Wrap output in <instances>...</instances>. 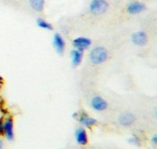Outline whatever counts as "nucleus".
Returning <instances> with one entry per match:
<instances>
[{
  "instance_id": "f257e3e1",
  "label": "nucleus",
  "mask_w": 157,
  "mask_h": 149,
  "mask_svg": "<svg viewBox=\"0 0 157 149\" xmlns=\"http://www.w3.org/2000/svg\"><path fill=\"white\" fill-rule=\"evenodd\" d=\"M108 58V52L104 46L94 47L90 53V59L93 64H101Z\"/></svg>"
},
{
  "instance_id": "f03ea898",
  "label": "nucleus",
  "mask_w": 157,
  "mask_h": 149,
  "mask_svg": "<svg viewBox=\"0 0 157 149\" xmlns=\"http://www.w3.org/2000/svg\"><path fill=\"white\" fill-rule=\"evenodd\" d=\"M108 7L106 0H91L89 9L93 15H102L108 10Z\"/></svg>"
},
{
  "instance_id": "7ed1b4c3",
  "label": "nucleus",
  "mask_w": 157,
  "mask_h": 149,
  "mask_svg": "<svg viewBox=\"0 0 157 149\" xmlns=\"http://www.w3.org/2000/svg\"><path fill=\"white\" fill-rule=\"evenodd\" d=\"M74 117H75V118L77 117L78 121L80 122V124H82V125H83L84 127H93L94 125H96V123H97L96 119H94V118L89 116L87 113L84 112V111L80 112L79 114H78V113H75Z\"/></svg>"
},
{
  "instance_id": "20e7f679",
  "label": "nucleus",
  "mask_w": 157,
  "mask_h": 149,
  "mask_svg": "<svg viewBox=\"0 0 157 149\" xmlns=\"http://www.w3.org/2000/svg\"><path fill=\"white\" fill-rule=\"evenodd\" d=\"M90 106L93 110L97 111H103L107 109L108 107V104L106 102L105 99H104L103 97L101 96H94L91 101H90Z\"/></svg>"
},
{
  "instance_id": "39448f33",
  "label": "nucleus",
  "mask_w": 157,
  "mask_h": 149,
  "mask_svg": "<svg viewBox=\"0 0 157 149\" xmlns=\"http://www.w3.org/2000/svg\"><path fill=\"white\" fill-rule=\"evenodd\" d=\"M90 44H91L90 39L86 37H78L73 41V46L75 47V49H78L82 52H84V50L90 47Z\"/></svg>"
},
{
  "instance_id": "423d86ee",
  "label": "nucleus",
  "mask_w": 157,
  "mask_h": 149,
  "mask_svg": "<svg viewBox=\"0 0 157 149\" xmlns=\"http://www.w3.org/2000/svg\"><path fill=\"white\" fill-rule=\"evenodd\" d=\"M132 41L137 46H144L148 42V36L144 31H136L132 35Z\"/></svg>"
},
{
  "instance_id": "0eeeda50",
  "label": "nucleus",
  "mask_w": 157,
  "mask_h": 149,
  "mask_svg": "<svg viewBox=\"0 0 157 149\" xmlns=\"http://www.w3.org/2000/svg\"><path fill=\"white\" fill-rule=\"evenodd\" d=\"M4 135L8 140H13L14 138V124L12 118H7L4 120Z\"/></svg>"
},
{
  "instance_id": "6e6552de",
  "label": "nucleus",
  "mask_w": 157,
  "mask_h": 149,
  "mask_svg": "<svg viewBox=\"0 0 157 149\" xmlns=\"http://www.w3.org/2000/svg\"><path fill=\"white\" fill-rule=\"evenodd\" d=\"M146 5L144 3L141 2H137V1H134L128 4L127 6V11L130 14H138L143 12L144 10H146Z\"/></svg>"
},
{
  "instance_id": "1a4fd4ad",
  "label": "nucleus",
  "mask_w": 157,
  "mask_h": 149,
  "mask_svg": "<svg viewBox=\"0 0 157 149\" xmlns=\"http://www.w3.org/2000/svg\"><path fill=\"white\" fill-rule=\"evenodd\" d=\"M53 43H54V46L56 48V51L58 52L59 55L63 54L64 49H65V41L59 33H56L54 35Z\"/></svg>"
},
{
  "instance_id": "9d476101",
  "label": "nucleus",
  "mask_w": 157,
  "mask_h": 149,
  "mask_svg": "<svg viewBox=\"0 0 157 149\" xmlns=\"http://www.w3.org/2000/svg\"><path fill=\"white\" fill-rule=\"evenodd\" d=\"M136 117L133 113L131 112H124L122 114L120 115L119 117V122L121 125L124 126V127H129L132 124L135 123Z\"/></svg>"
},
{
  "instance_id": "9b49d317",
  "label": "nucleus",
  "mask_w": 157,
  "mask_h": 149,
  "mask_svg": "<svg viewBox=\"0 0 157 149\" xmlns=\"http://www.w3.org/2000/svg\"><path fill=\"white\" fill-rule=\"evenodd\" d=\"M75 140L78 144L80 145H86L88 144L89 139H88V134L83 127H78L75 131Z\"/></svg>"
},
{
  "instance_id": "f8f14e48",
  "label": "nucleus",
  "mask_w": 157,
  "mask_h": 149,
  "mask_svg": "<svg viewBox=\"0 0 157 149\" xmlns=\"http://www.w3.org/2000/svg\"><path fill=\"white\" fill-rule=\"evenodd\" d=\"M28 3H29L31 9H33L35 11L40 12L44 9L45 1L44 0H28Z\"/></svg>"
},
{
  "instance_id": "ddd939ff",
  "label": "nucleus",
  "mask_w": 157,
  "mask_h": 149,
  "mask_svg": "<svg viewBox=\"0 0 157 149\" xmlns=\"http://www.w3.org/2000/svg\"><path fill=\"white\" fill-rule=\"evenodd\" d=\"M71 56H72V62L74 66H78L82 62V57L83 52L78 49H74L71 52Z\"/></svg>"
},
{
  "instance_id": "4468645a",
  "label": "nucleus",
  "mask_w": 157,
  "mask_h": 149,
  "mask_svg": "<svg viewBox=\"0 0 157 149\" xmlns=\"http://www.w3.org/2000/svg\"><path fill=\"white\" fill-rule=\"evenodd\" d=\"M37 26L40 28L47 29V30H53V26L49 22H47L46 20L42 18H39L37 20Z\"/></svg>"
},
{
  "instance_id": "2eb2a0df",
  "label": "nucleus",
  "mask_w": 157,
  "mask_h": 149,
  "mask_svg": "<svg viewBox=\"0 0 157 149\" xmlns=\"http://www.w3.org/2000/svg\"><path fill=\"white\" fill-rule=\"evenodd\" d=\"M129 143L131 144H135V145H140V140L138 137L136 136H133L129 139Z\"/></svg>"
},
{
  "instance_id": "dca6fc26",
  "label": "nucleus",
  "mask_w": 157,
  "mask_h": 149,
  "mask_svg": "<svg viewBox=\"0 0 157 149\" xmlns=\"http://www.w3.org/2000/svg\"><path fill=\"white\" fill-rule=\"evenodd\" d=\"M4 135V120L0 118V136Z\"/></svg>"
},
{
  "instance_id": "f3484780",
  "label": "nucleus",
  "mask_w": 157,
  "mask_h": 149,
  "mask_svg": "<svg viewBox=\"0 0 157 149\" xmlns=\"http://www.w3.org/2000/svg\"><path fill=\"white\" fill-rule=\"evenodd\" d=\"M152 143L154 144H157V135H154L153 138H152Z\"/></svg>"
},
{
  "instance_id": "a211bd4d",
  "label": "nucleus",
  "mask_w": 157,
  "mask_h": 149,
  "mask_svg": "<svg viewBox=\"0 0 157 149\" xmlns=\"http://www.w3.org/2000/svg\"><path fill=\"white\" fill-rule=\"evenodd\" d=\"M3 146H4V144H3V141H2V140H0V149L3 148Z\"/></svg>"
},
{
  "instance_id": "6ab92c4d",
  "label": "nucleus",
  "mask_w": 157,
  "mask_h": 149,
  "mask_svg": "<svg viewBox=\"0 0 157 149\" xmlns=\"http://www.w3.org/2000/svg\"><path fill=\"white\" fill-rule=\"evenodd\" d=\"M1 88H2V82L0 81V90H1Z\"/></svg>"
}]
</instances>
